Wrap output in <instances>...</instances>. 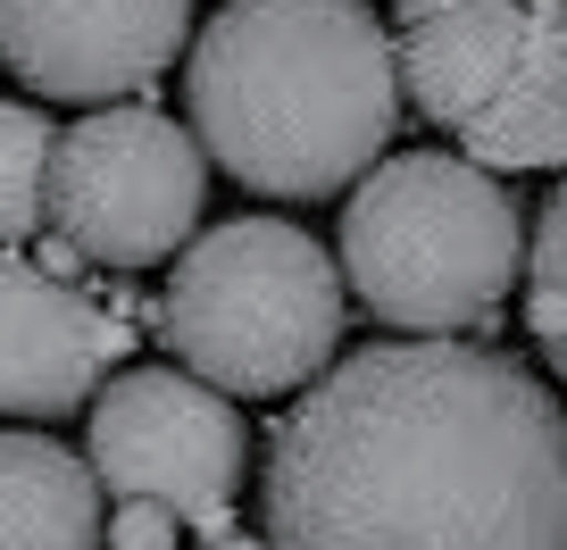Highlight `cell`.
<instances>
[{"mask_svg": "<svg viewBox=\"0 0 567 550\" xmlns=\"http://www.w3.org/2000/svg\"><path fill=\"white\" fill-rule=\"evenodd\" d=\"M526 318H534V342H543V359H550V375L567 384V184L550 193V209H543V226H534V242H526Z\"/></svg>", "mask_w": 567, "mask_h": 550, "instance_id": "11", "label": "cell"}, {"mask_svg": "<svg viewBox=\"0 0 567 550\" xmlns=\"http://www.w3.org/2000/svg\"><path fill=\"white\" fill-rule=\"evenodd\" d=\"M176 359L217 392H301L342 342V267L284 217H234L176 259L159 301Z\"/></svg>", "mask_w": 567, "mask_h": 550, "instance_id": "4", "label": "cell"}, {"mask_svg": "<svg viewBox=\"0 0 567 550\" xmlns=\"http://www.w3.org/2000/svg\"><path fill=\"white\" fill-rule=\"evenodd\" d=\"M267 542L567 550V417L476 342H375L267 434Z\"/></svg>", "mask_w": 567, "mask_h": 550, "instance_id": "1", "label": "cell"}, {"mask_svg": "<svg viewBox=\"0 0 567 550\" xmlns=\"http://www.w3.org/2000/svg\"><path fill=\"white\" fill-rule=\"evenodd\" d=\"M193 134L267 200H326L384 159L401 75L368 0H226L184 68Z\"/></svg>", "mask_w": 567, "mask_h": 550, "instance_id": "2", "label": "cell"}, {"mask_svg": "<svg viewBox=\"0 0 567 550\" xmlns=\"http://www.w3.org/2000/svg\"><path fill=\"white\" fill-rule=\"evenodd\" d=\"M384 42L476 167H567V0H392Z\"/></svg>", "mask_w": 567, "mask_h": 550, "instance_id": "5", "label": "cell"}, {"mask_svg": "<svg viewBox=\"0 0 567 550\" xmlns=\"http://www.w3.org/2000/svg\"><path fill=\"white\" fill-rule=\"evenodd\" d=\"M342 276L401 334H467L509 301L526 226L493 167L401 151L342 184Z\"/></svg>", "mask_w": 567, "mask_h": 550, "instance_id": "3", "label": "cell"}, {"mask_svg": "<svg viewBox=\"0 0 567 550\" xmlns=\"http://www.w3.org/2000/svg\"><path fill=\"white\" fill-rule=\"evenodd\" d=\"M125 342L134 334L109 301L0 250V417H75Z\"/></svg>", "mask_w": 567, "mask_h": 550, "instance_id": "9", "label": "cell"}, {"mask_svg": "<svg viewBox=\"0 0 567 550\" xmlns=\"http://www.w3.org/2000/svg\"><path fill=\"white\" fill-rule=\"evenodd\" d=\"M84 542H101L92 459L42 443V434H0V550H84Z\"/></svg>", "mask_w": 567, "mask_h": 550, "instance_id": "10", "label": "cell"}, {"mask_svg": "<svg viewBox=\"0 0 567 550\" xmlns=\"http://www.w3.org/2000/svg\"><path fill=\"white\" fill-rule=\"evenodd\" d=\"M176 526H184V517L167 509V500H151V492H125L117 509L101 517V542H117V550H159V542H176Z\"/></svg>", "mask_w": 567, "mask_h": 550, "instance_id": "13", "label": "cell"}, {"mask_svg": "<svg viewBox=\"0 0 567 550\" xmlns=\"http://www.w3.org/2000/svg\"><path fill=\"white\" fill-rule=\"evenodd\" d=\"M92 476L109 500L151 492L200 526V542H243V408L193 367H125L92 384Z\"/></svg>", "mask_w": 567, "mask_h": 550, "instance_id": "7", "label": "cell"}, {"mask_svg": "<svg viewBox=\"0 0 567 550\" xmlns=\"http://www.w3.org/2000/svg\"><path fill=\"white\" fill-rule=\"evenodd\" d=\"M200 193H209L200 134L134 101L59 125L42 159V226L92 267H159L200 226Z\"/></svg>", "mask_w": 567, "mask_h": 550, "instance_id": "6", "label": "cell"}, {"mask_svg": "<svg viewBox=\"0 0 567 550\" xmlns=\"http://www.w3.org/2000/svg\"><path fill=\"white\" fill-rule=\"evenodd\" d=\"M51 134L59 125H42V108L0 101V250L42 226V159H51Z\"/></svg>", "mask_w": 567, "mask_h": 550, "instance_id": "12", "label": "cell"}, {"mask_svg": "<svg viewBox=\"0 0 567 550\" xmlns=\"http://www.w3.org/2000/svg\"><path fill=\"white\" fill-rule=\"evenodd\" d=\"M193 0H0V68L42 101H125L176 68Z\"/></svg>", "mask_w": 567, "mask_h": 550, "instance_id": "8", "label": "cell"}]
</instances>
